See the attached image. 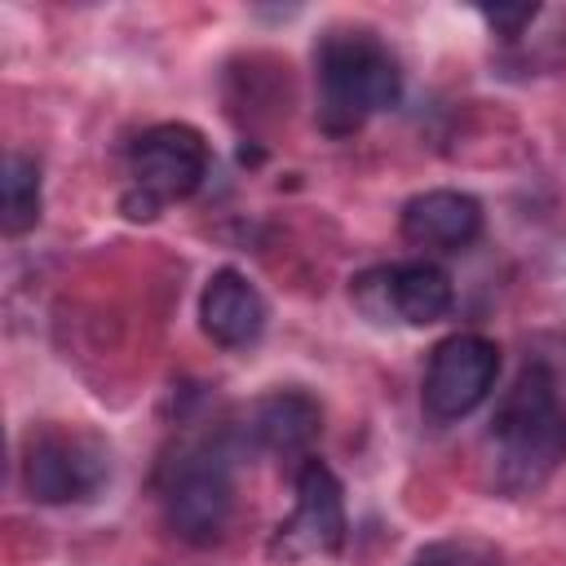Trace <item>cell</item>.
Wrapping results in <instances>:
<instances>
[{"label": "cell", "instance_id": "6da1fadb", "mask_svg": "<svg viewBox=\"0 0 566 566\" xmlns=\"http://www.w3.org/2000/svg\"><path fill=\"white\" fill-rule=\"evenodd\" d=\"M495 486L526 495L566 464V402L548 367H526L500 398L486 429Z\"/></svg>", "mask_w": 566, "mask_h": 566}, {"label": "cell", "instance_id": "7a4b0ae2", "mask_svg": "<svg viewBox=\"0 0 566 566\" xmlns=\"http://www.w3.org/2000/svg\"><path fill=\"white\" fill-rule=\"evenodd\" d=\"M314 80H318V124L327 133H354L371 115L398 106L402 97V66L376 31L336 27L314 49Z\"/></svg>", "mask_w": 566, "mask_h": 566}, {"label": "cell", "instance_id": "3957f363", "mask_svg": "<svg viewBox=\"0 0 566 566\" xmlns=\"http://www.w3.org/2000/svg\"><path fill=\"white\" fill-rule=\"evenodd\" d=\"M208 142L195 124H155L133 142L128 168L133 190L124 195V212L133 221H150L164 203L186 199L208 177Z\"/></svg>", "mask_w": 566, "mask_h": 566}, {"label": "cell", "instance_id": "277c9868", "mask_svg": "<svg viewBox=\"0 0 566 566\" xmlns=\"http://www.w3.org/2000/svg\"><path fill=\"white\" fill-rule=\"evenodd\" d=\"M106 473V447L80 429H40L22 447V486L40 504H80L102 491Z\"/></svg>", "mask_w": 566, "mask_h": 566}, {"label": "cell", "instance_id": "5b68a950", "mask_svg": "<svg viewBox=\"0 0 566 566\" xmlns=\"http://www.w3.org/2000/svg\"><path fill=\"white\" fill-rule=\"evenodd\" d=\"M495 380H500V345L478 332H455L433 345L420 398L433 420H460L491 398Z\"/></svg>", "mask_w": 566, "mask_h": 566}, {"label": "cell", "instance_id": "8992f818", "mask_svg": "<svg viewBox=\"0 0 566 566\" xmlns=\"http://www.w3.org/2000/svg\"><path fill=\"white\" fill-rule=\"evenodd\" d=\"M345 531H349V517H345L340 478L323 460H301V469H296V504L274 526L270 553L283 557V562L336 553L345 544Z\"/></svg>", "mask_w": 566, "mask_h": 566}, {"label": "cell", "instance_id": "52a82bcc", "mask_svg": "<svg viewBox=\"0 0 566 566\" xmlns=\"http://www.w3.org/2000/svg\"><path fill=\"white\" fill-rule=\"evenodd\" d=\"M164 517L186 544H217L234 517V482L221 455H190L164 486Z\"/></svg>", "mask_w": 566, "mask_h": 566}, {"label": "cell", "instance_id": "ba28073f", "mask_svg": "<svg viewBox=\"0 0 566 566\" xmlns=\"http://www.w3.org/2000/svg\"><path fill=\"white\" fill-rule=\"evenodd\" d=\"M354 301L371 318H398L407 327H429L442 323L455 305L451 274L433 261H398L385 270H371L354 283Z\"/></svg>", "mask_w": 566, "mask_h": 566}, {"label": "cell", "instance_id": "9c48e42d", "mask_svg": "<svg viewBox=\"0 0 566 566\" xmlns=\"http://www.w3.org/2000/svg\"><path fill=\"white\" fill-rule=\"evenodd\" d=\"M398 230L411 248L460 252L482 234V203L464 190H424L402 203Z\"/></svg>", "mask_w": 566, "mask_h": 566}, {"label": "cell", "instance_id": "30bf717a", "mask_svg": "<svg viewBox=\"0 0 566 566\" xmlns=\"http://www.w3.org/2000/svg\"><path fill=\"white\" fill-rule=\"evenodd\" d=\"M199 327L221 349L252 345L265 327V296L256 292V283L248 274L217 270L203 283V296H199Z\"/></svg>", "mask_w": 566, "mask_h": 566}, {"label": "cell", "instance_id": "8fae6325", "mask_svg": "<svg viewBox=\"0 0 566 566\" xmlns=\"http://www.w3.org/2000/svg\"><path fill=\"white\" fill-rule=\"evenodd\" d=\"M323 429V407L305 389H274L248 407L243 438L274 455H305Z\"/></svg>", "mask_w": 566, "mask_h": 566}, {"label": "cell", "instance_id": "7c38bea8", "mask_svg": "<svg viewBox=\"0 0 566 566\" xmlns=\"http://www.w3.org/2000/svg\"><path fill=\"white\" fill-rule=\"evenodd\" d=\"M40 221V168L27 155H4L0 164V230L9 239Z\"/></svg>", "mask_w": 566, "mask_h": 566}, {"label": "cell", "instance_id": "4fadbf2b", "mask_svg": "<svg viewBox=\"0 0 566 566\" xmlns=\"http://www.w3.org/2000/svg\"><path fill=\"white\" fill-rule=\"evenodd\" d=\"M416 566H495V553L473 539H447V544L420 548Z\"/></svg>", "mask_w": 566, "mask_h": 566}, {"label": "cell", "instance_id": "5bb4252c", "mask_svg": "<svg viewBox=\"0 0 566 566\" xmlns=\"http://www.w3.org/2000/svg\"><path fill=\"white\" fill-rule=\"evenodd\" d=\"M482 18H486L500 35H509V40H513V35H522V31L539 18V9H535V4H517V9H500V4H495V9H482Z\"/></svg>", "mask_w": 566, "mask_h": 566}]
</instances>
